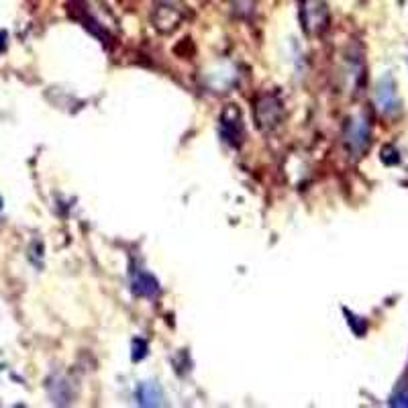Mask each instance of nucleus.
I'll return each mask as SVG.
<instances>
[{
    "mask_svg": "<svg viewBox=\"0 0 408 408\" xmlns=\"http://www.w3.org/2000/svg\"><path fill=\"white\" fill-rule=\"evenodd\" d=\"M301 19L308 35H319L329 27V8L322 0H302Z\"/></svg>",
    "mask_w": 408,
    "mask_h": 408,
    "instance_id": "f03ea898",
    "label": "nucleus"
},
{
    "mask_svg": "<svg viewBox=\"0 0 408 408\" xmlns=\"http://www.w3.org/2000/svg\"><path fill=\"white\" fill-rule=\"evenodd\" d=\"M4 39H6V35H4V33L0 31V49L4 47Z\"/></svg>",
    "mask_w": 408,
    "mask_h": 408,
    "instance_id": "f8f14e48",
    "label": "nucleus"
},
{
    "mask_svg": "<svg viewBox=\"0 0 408 408\" xmlns=\"http://www.w3.org/2000/svg\"><path fill=\"white\" fill-rule=\"evenodd\" d=\"M382 162L388 164V166H392V164H398L400 162V157H398V151L394 150L392 145H388L382 150Z\"/></svg>",
    "mask_w": 408,
    "mask_h": 408,
    "instance_id": "9d476101",
    "label": "nucleus"
},
{
    "mask_svg": "<svg viewBox=\"0 0 408 408\" xmlns=\"http://www.w3.org/2000/svg\"><path fill=\"white\" fill-rule=\"evenodd\" d=\"M254 112H256L258 127L261 131L276 129L279 123H282V119H284V107H282L278 96H272V94L259 96Z\"/></svg>",
    "mask_w": 408,
    "mask_h": 408,
    "instance_id": "20e7f679",
    "label": "nucleus"
},
{
    "mask_svg": "<svg viewBox=\"0 0 408 408\" xmlns=\"http://www.w3.org/2000/svg\"><path fill=\"white\" fill-rule=\"evenodd\" d=\"M221 125H223V135L229 143L237 145L241 141V112L233 105L221 114Z\"/></svg>",
    "mask_w": 408,
    "mask_h": 408,
    "instance_id": "423d86ee",
    "label": "nucleus"
},
{
    "mask_svg": "<svg viewBox=\"0 0 408 408\" xmlns=\"http://www.w3.org/2000/svg\"><path fill=\"white\" fill-rule=\"evenodd\" d=\"M157 290H159V284L151 274L141 272L133 278V292L139 294V296H153Z\"/></svg>",
    "mask_w": 408,
    "mask_h": 408,
    "instance_id": "0eeeda50",
    "label": "nucleus"
},
{
    "mask_svg": "<svg viewBox=\"0 0 408 408\" xmlns=\"http://www.w3.org/2000/svg\"><path fill=\"white\" fill-rule=\"evenodd\" d=\"M184 17V2L182 0H157L153 8V25L155 29L170 33Z\"/></svg>",
    "mask_w": 408,
    "mask_h": 408,
    "instance_id": "7ed1b4c3",
    "label": "nucleus"
},
{
    "mask_svg": "<svg viewBox=\"0 0 408 408\" xmlns=\"http://www.w3.org/2000/svg\"><path fill=\"white\" fill-rule=\"evenodd\" d=\"M0 206H2V200H0Z\"/></svg>",
    "mask_w": 408,
    "mask_h": 408,
    "instance_id": "ddd939ff",
    "label": "nucleus"
},
{
    "mask_svg": "<svg viewBox=\"0 0 408 408\" xmlns=\"http://www.w3.org/2000/svg\"><path fill=\"white\" fill-rule=\"evenodd\" d=\"M233 6H235L237 15L249 17L256 8V0H233Z\"/></svg>",
    "mask_w": 408,
    "mask_h": 408,
    "instance_id": "1a4fd4ad",
    "label": "nucleus"
},
{
    "mask_svg": "<svg viewBox=\"0 0 408 408\" xmlns=\"http://www.w3.org/2000/svg\"><path fill=\"white\" fill-rule=\"evenodd\" d=\"M390 404H392V407H408V392H398V394H394L392 400H390Z\"/></svg>",
    "mask_w": 408,
    "mask_h": 408,
    "instance_id": "9b49d317",
    "label": "nucleus"
},
{
    "mask_svg": "<svg viewBox=\"0 0 408 408\" xmlns=\"http://www.w3.org/2000/svg\"><path fill=\"white\" fill-rule=\"evenodd\" d=\"M369 139H371V125H369V119L365 117L364 112H357L353 114L343 131V143L347 151L353 155V157H362L365 150L369 147Z\"/></svg>",
    "mask_w": 408,
    "mask_h": 408,
    "instance_id": "f257e3e1",
    "label": "nucleus"
},
{
    "mask_svg": "<svg viewBox=\"0 0 408 408\" xmlns=\"http://www.w3.org/2000/svg\"><path fill=\"white\" fill-rule=\"evenodd\" d=\"M137 398H139V404L143 407H157L162 404V390L157 388V384H141L137 388Z\"/></svg>",
    "mask_w": 408,
    "mask_h": 408,
    "instance_id": "6e6552de",
    "label": "nucleus"
},
{
    "mask_svg": "<svg viewBox=\"0 0 408 408\" xmlns=\"http://www.w3.org/2000/svg\"><path fill=\"white\" fill-rule=\"evenodd\" d=\"M376 107L380 108L386 117H394L400 112V98L398 90L392 80V76H384L376 86Z\"/></svg>",
    "mask_w": 408,
    "mask_h": 408,
    "instance_id": "39448f33",
    "label": "nucleus"
}]
</instances>
